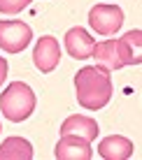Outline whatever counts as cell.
Masks as SVG:
<instances>
[{
	"label": "cell",
	"mask_w": 142,
	"mask_h": 160,
	"mask_svg": "<svg viewBox=\"0 0 142 160\" xmlns=\"http://www.w3.org/2000/svg\"><path fill=\"white\" fill-rule=\"evenodd\" d=\"M75 93L77 102L84 109H103L112 98V79L110 72L98 65H86L75 74Z\"/></svg>",
	"instance_id": "6da1fadb"
},
{
	"label": "cell",
	"mask_w": 142,
	"mask_h": 160,
	"mask_svg": "<svg viewBox=\"0 0 142 160\" xmlns=\"http://www.w3.org/2000/svg\"><path fill=\"white\" fill-rule=\"evenodd\" d=\"M35 93L24 81H12L0 95V109L3 116L12 123H21L35 112Z\"/></svg>",
	"instance_id": "7a4b0ae2"
},
{
	"label": "cell",
	"mask_w": 142,
	"mask_h": 160,
	"mask_svg": "<svg viewBox=\"0 0 142 160\" xmlns=\"http://www.w3.org/2000/svg\"><path fill=\"white\" fill-rule=\"evenodd\" d=\"M33 40V30L24 21H0V49L7 53H19Z\"/></svg>",
	"instance_id": "3957f363"
},
{
	"label": "cell",
	"mask_w": 142,
	"mask_h": 160,
	"mask_svg": "<svg viewBox=\"0 0 142 160\" xmlns=\"http://www.w3.org/2000/svg\"><path fill=\"white\" fill-rule=\"evenodd\" d=\"M89 23L98 35H114L124 26V12L117 5H96L89 12Z\"/></svg>",
	"instance_id": "277c9868"
},
{
	"label": "cell",
	"mask_w": 142,
	"mask_h": 160,
	"mask_svg": "<svg viewBox=\"0 0 142 160\" xmlns=\"http://www.w3.org/2000/svg\"><path fill=\"white\" fill-rule=\"evenodd\" d=\"M58 60H61V47H58V40L51 35L40 37L35 44V51H33V63L40 70L42 74H49L58 68Z\"/></svg>",
	"instance_id": "5b68a950"
},
{
	"label": "cell",
	"mask_w": 142,
	"mask_h": 160,
	"mask_svg": "<svg viewBox=\"0 0 142 160\" xmlns=\"http://www.w3.org/2000/svg\"><path fill=\"white\" fill-rule=\"evenodd\" d=\"M54 156H56L58 160H89L91 156H93V151H91V142H86L84 137L61 135Z\"/></svg>",
	"instance_id": "8992f818"
},
{
	"label": "cell",
	"mask_w": 142,
	"mask_h": 160,
	"mask_svg": "<svg viewBox=\"0 0 142 160\" xmlns=\"http://www.w3.org/2000/svg\"><path fill=\"white\" fill-rule=\"evenodd\" d=\"M91 56L96 58V65H98V68L107 70V72H114V70L126 68V65H124L121 53H119V44H117V40L96 42V44H93V51H91Z\"/></svg>",
	"instance_id": "52a82bcc"
},
{
	"label": "cell",
	"mask_w": 142,
	"mask_h": 160,
	"mask_svg": "<svg viewBox=\"0 0 142 160\" xmlns=\"http://www.w3.org/2000/svg\"><path fill=\"white\" fill-rule=\"evenodd\" d=\"M93 44H96V40L84 28H79V26H77V28H70L68 32H65V49H68V53L75 60L91 58Z\"/></svg>",
	"instance_id": "ba28073f"
},
{
	"label": "cell",
	"mask_w": 142,
	"mask_h": 160,
	"mask_svg": "<svg viewBox=\"0 0 142 160\" xmlns=\"http://www.w3.org/2000/svg\"><path fill=\"white\" fill-rule=\"evenodd\" d=\"M133 142L121 135H110L98 144V153L105 160H126L133 156Z\"/></svg>",
	"instance_id": "9c48e42d"
},
{
	"label": "cell",
	"mask_w": 142,
	"mask_h": 160,
	"mask_svg": "<svg viewBox=\"0 0 142 160\" xmlns=\"http://www.w3.org/2000/svg\"><path fill=\"white\" fill-rule=\"evenodd\" d=\"M98 123L91 116H82V114H75V116H68L61 125V135H77L84 137L86 142H93L98 137Z\"/></svg>",
	"instance_id": "30bf717a"
},
{
	"label": "cell",
	"mask_w": 142,
	"mask_h": 160,
	"mask_svg": "<svg viewBox=\"0 0 142 160\" xmlns=\"http://www.w3.org/2000/svg\"><path fill=\"white\" fill-rule=\"evenodd\" d=\"M119 53L124 58V65H140L142 63V32L130 30L121 40H117Z\"/></svg>",
	"instance_id": "8fae6325"
},
{
	"label": "cell",
	"mask_w": 142,
	"mask_h": 160,
	"mask_svg": "<svg viewBox=\"0 0 142 160\" xmlns=\"http://www.w3.org/2000/svg\"><path fill=\"white\" fill-rule=\"evenodd\" d=\"M33 146L24 137H7L0 144V160H30Z\"/></svg>",
	"instance_id": "7c38bea8"
},
{
	"label": "cell",
	"mask_w": 142,
	"mask_h": 160,
	"mask_svg": "<svg viewBox=\"0 0 142 160\" xmlns=\"http://www.w3.org/2000/svg\"><path fill=\"white\" fill-rule=\"evenodd\" d=\"M28 5H30V0H0V12L3 14H19Z\"/></svg>",
	"instance_id": "4fadbf2b"
},
{
	"label": "cell",
	"mask_w": 142,
	"mask_h": 160,
	"mask_svg": "<svg viewBox=\"0 0 142 160\" xmlns=\"http://www.w3.org/2000/svg\"><path fill=\"white\" fill-rule=\"evenodd\" d=\"M5 79H7V60L0 56V86H3Z\"/></svg>",
	"instance_id": "5bb4252c"
}]
</instances>
